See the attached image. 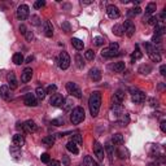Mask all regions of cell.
I'll list each match as a JSON object with an SVG mask.
<instances>
[{
  "instance_id": "obj_10",
  "label": "cell",
  "mask_w": 166,
  "mask_h": 166,
  "mask_svg": "<svg viewBox=\"0 0 166 166\" xmlns=\"http://www.w3.org/2000/svg\"><path fill=\"white\" fill-rule=\"evenodd\" d=\"M122 27H123V31H125L129 36L134 35V32H135V25H134V22H132V21H130V20L125 21V24H123Z\"/></svg>"
},
{
  "instance_id": "obj_55",
  "label": "cell",
  "mask_w": 166,
  "mask_h": 166,
  "mask_svg": "<svg viewBox=\"0 0 166 166\" xmlns=\"http://www.w3.org/2000/svg\"><path fill=\"white\" fill-rule=\"evenodd\" d=\"M109 48H112V49H114V51H118V44L117 43H110V46H109Z\"/></svg>"
},
{
  "instance_id": "obj_25",
  "label": "cell",
  "mask_w": 166,
  "mask_h": 166,
  "mask_svg": "<svg viewBox=\"0 0 166 166\" xmlns=\"http://www.w3.org/2000/svg\"><path fill=\"white\" fill-rule=\"evenodd\" d=\"M156 9H157V5L156 3H149L147 5V8H145V17H149L152 13L156 12Z\"/></svg>"
},
{
  "instance_id": "obj_22",
  "label": "cell",
  "mask_w": 166,
  "mask_h": 166,
  "mask_svg": "<svg viewBox=\"0 0 166 166\" xmlns=\"http://www.w3.org/2000/svg\"><path fill=\"white\" fill-rule=\"evenodd\" d=\"M104 148H105V151H107L108 156H109V161L113 162V157H114V147H113V144L112 143H107Z\"/></svg>"
},
{
  "instance_id": "obj_40",
  "label": "cell",
  "mask_w": 166,
  "mask_h": 166,
  "mask_svg": "<svg viewBox=\"0 0 166 166\" xmlns=\"http://www.w3.org/2000/svg\"><path fill=\"white\" fill-rule=\"evenodd\" d=\"M141 13V9L138 7V8H135V9H130L129 12H127V14L130 16V17H134V16H138V14H140Z\"/></svg>"
},
{
  "instance_id": "obj_31",
  "label": "cell",
  "mask_w": 166,
  "mask_h": 166,
  "mask_svg": "<svg viewBox=\"0 0 166 166\" xmlns=\"http://www.w3.org/2000/svg\"><path fill=\"white\" fill-rule=\"evenodd\" d=\"M141 56H143V53L140 52V49H139V47L136 46V48H135V51H134V53H132V56H131V61L134 62V61H136V60H139V58H141Z\"/></svg>"
},
{
  "instance_id": "obj_11",
  "label": "cell",
  "mask_w": 166,
  "mask_h": 166,
  "mask_svg": "<svg viewBox=\"0 0 166 166\" xmlns=\"http://www.w3.org/2000/svg\"><path fill=\"white\" fill-rule=\"evenodd\" d=\"M24 101L27 107H36L38 105V100H36V96L35 93H26L25 97H24Z\"/></svg>"
},
{
  "instance_id": "obj_8",
  "label": "cell",
  "mask_w": 166,
  "mask_h": 166,
  "mask_svg": "<svg viewBox=\"0 0 166 166\" xmlns=\"http://www.w3.org/2000/svg\"><path fill=\"white\" fill-rule=\"evenodd\" d=\"M93 153H95V156L97 157L99 161H103L104 160V147L99 141L93 143Z\"/></svg>"
},
{
  "instance_id": "obj_41",
  "label": "cell",
  "mask_w": 166,
  "mask_h": 166,
  "mask_svg": "<svg viewBox=\"0 0 166 166\" xmlns=\"http://www.w3.org/2000/svg\"><path fill=\"white\" fill-rule=\"evenodd\" d=\"M93 43H95L96 46L100 47V46H103V44L105 43V39L103 36H96V38H93Z\"/></svg>"
},
{
  "instance_id": "obj_53",
  "label": "cell",
  "mask_w": 166,
  "mask_h": 166,
  "mask_svg": "<svg viewBox=\"0 0 166 166\" xmlns=\"http://www.w3.org/2000/svg\"><path fill=\"white\" fill-rule=\"evenodd\" d=\"M26 31H27V29H26V26L25 25H20V32L22 35H25L26 34Z\"/></svg>"
},
{
  "instance_id": "obj_4",
  "label": "cell",
  "mask_w": 166,
  "mask_h": 166,
  "mask_svg": "<svg viewBox=\"0 0 166 166\" xmlns=\"http://www.w3.org/2000/svg\"><path fill=\"white\" fill-rule=\"evenodd\" d=\"M66 90H68V92L70 93L71 96H74L77 99H82V90L79 88V86L77 85V83L74 82H68L66 83Z\"/></svg>"
},
{
  "instance_id": "obj_38",
  "label": "cell",
  "mask_w": 166,
  "mask_h": 166,
  "mask_svg": "<svg viewBox=\"0 0 166 166\" xmlns=\"http://www.w3.org/2000/svg\"><path fill=\"white\" fill-rule=\"evenodd\" d=\"M85 57H86V60H88V61H92V60L95 58V52H93L92 49H87V51L85 52Z\"/></svg>"
},
{
  "instance_id": "obj_37",
  "label": "cell",
  "mask_w": 166,
  "mask_h": 166,
  "mask_svg": "<svg viewBox=\"0 0 166 166\" xmlns=\"http://www.w3.org/2000/svg\"><path fill=\"white\" fill-rule=\"evenodd\" d=\"M164 34H165V26H160V25H157L156 27H154V35L162 36Z\"/></svg>"
},
{
  "instance_id": "obj_30",
  "label": "cell",
  "mask_w": 166,
  "mask_h": 166,
  "mask_svg": "<svg viewBox=\"0 0 166 166\" xmlns=\"http://www.w3.org/2000/svg\"><path fill=\"white\" fill-rule=\"evenodd\" d=\"M46 88H43V87H38L36 90H35V96L38 99H40V100H43L44 97H46Z\"/></svg>"
},
{
  "instance_id": "obj_1",
  "label": "cell",
  "mask_w": 166,
  "mask_h": 166,
  "mask_svg": "<svg viewBox=\"0 0 166 166\" xmlns=\"http://www.w3.org/2000/svg\"><path fill=\"white\" fill-rule=\"evenodd\" d=\"M88 107H90V112L92 117H96L99 114V110L101 107V93L100 92H92L88 99Z\"/></svg>"
},
{
  "instance_id": "obj_43",
  "label": "cell",
  "mask_w": 166,
  "mask_h": 166,
  "mask_svg": "<svg viewBox=\"0 0 166 166\" xmlns=\"http://www.w3.org/2000/svg\"><path fill=\"white\" fill-rule=\"evenodd\" d=\"M117 154H118V157L119 158H127V152L126 151H123V149H118L117 151Z\"/></svg>"
},
{
  "instance_id": "obj_18",
  "label": "cell",
  "mask_w": 166,
  "mask_h": 166,
  "mask_svg": "<svg viewBox=\"0 0 166 166\" xmlns=\"http://www.w3.org/2000/svg\"><path fill=\"white\" fill-rule=\"evenodd\" d=\"M90 78L93 81V82H99L101 79V71L99 70L97 68H93L90 70Z\"/></svg>"
},
{
  "instance_id": "obj_45",
  "label": "cell",
  "mask_w": 166,
  "mask_h": 166,
  "mask_svg": "<svg viewBox=\"0 0 166 166\" xmlns=\"http://www.w3.org/2000/svg\"><path fill=\"white\" fill-rule=\"evenodd\" d=\"M25 38H26V40H29V42H31L32 39H34V34H32V31H30V30H27V31H26V34H25Z\"/></svg>"
},
{
  "instance_id": "obj_23",
  "label": "cell",
  "mask_w": 166,
  "mask_h": 166,
  "mask_svg": "<svg viewBox=\"0 0 166 166\" xmlns=\"http://www.w3.org/2000/svg\"><path fill=\"white\" fill-rule=\"evenodd\" d=\"M112 70L115 71V73H122V71L125 70V62L123 61H118V62H114L112 66Z\"/></svg>"
},
{
  "instance_id": "obj_58",
  "label": "cell",
  "mask_w": 166,
  "mask_h": 166,
  "mask_svg": "<svg viewBox=\"0 0 166 166\" xmlns=\"http://www.w3.org/2000/svg\"><path fill=\"white\" fill-rule=\"evenodd\" d=\"M30 61H32V56H30V57H27V60H26V62H30Z\"/></svg>"
},
{
  "instance_id": "obj_5",
  "label": "cell",
  "mask_w": 166,
  "mask_h": 166,
  "mask_svg": "<svg viewBox=\"0 0 166 166\" xmlns=\"http://www.w3.org/2000/svg\"><path fill=\"white\" fill-rule=\"evenodd\" d=\"M57 62H58V68L66 70L70 66V56L66 52H61L58 55V58H57Z\"/></svg>"
},
{
  "instance_id": "obj_32",
  "label": "cell",
  "mask_w": 166,
  "mask_h": 166,
  "mask_svg": "<svg viewBox=\"0 0 166 166\" xmlns=\"http://www.w3.org/2000/svg\"><path fill=\"white\" fill-rule=\"evenodd\" d=\"M42 143L46 147H52L55 144V139L52 136H46V138H43V139H42Z\"/></svg>"
},
{
  "instance_id": "obj_42",
  "label": "cell",
  "mask_w": 166,
  "mask_h": 166,
  "mask_svg": "<svg viewBox=\"0 0 166 166\" xmlns=\"http://www.w3.org/2000/svg\"><path fill=\"white\" fill-rule=\"evenodd\" d=\"M44 5H46V2L44 0H36V2L34 3V8L35 9H40V8H43Z\"/></svg>"
},
{
  "instance_id": "obj_9",
  "label": "cell",
  "mask_w": 166,
  "mask_h": 166,
  "mask_svg": "<svg viewBox=\"0 0 166 166\" xmlns=\"http://www.w3.org/2000/svg\"><path fill=\"white\" fill-rule=\"evenodd\" d=\"M107 14H108V17L112 18V20H117L121 16L119 9L115 7V5H108L107 7Z\"/></svg>"
},
{
  "instance_id": "obj_19",
  "label": "cell",
  "mask_w": 166,
  "mask_h": 166,
  "mask_svg": "<svg viewBox=\"0 0 166 166\" xmlns=\"http://www.w3.org/2000/svg\"><path fill=\"white\" fill-rule=\"evenodd\" d=\"M12 141H13V145L21 148L22 145L25 144V138H24V135H21V134H16V135L13 136Z\"/></svg>"
},
{
  "instance_id": "obj_57",
  "label": "cell",
  "mask_w": 166,
  "mask_h": 166,
  "mask_svg": "<svg viewBox=\"0 0 166 166\" xmlns=\"http://www.w3.org/2000/svg\"><path fill=\"white\" fill-rule=\"evenodd\" d=\"M165 17H166V12H162V13H161V16H160V18H161V21H164V20H165Z\"/></svg>"
},
{
  "instance_id": "obj_20",
  "label": "cell",
  "mask_w": 166,
  "mask_h": 166,
  "mask_svg": "<svg viewBox=\"0 0 166 166\" xmlns=\"http://www.w3.org/2000/svg\"><path fill=\"white\" fill-rule=\"evenodd\" d=\"M123 99H125V92L122 91V90H118L117 92L114 93V96H113V101H114V104H122V101H123Z\"/></svg>"
},
{
  "instance_id": "obj_28",
  "label": "cell",
  "mask_w": 166,
  "mask_h": 166,
  "mask_svg": "<svg viewBox=\"0 0 166 166\" xmlns=\"http://www.w3.org/2000/svg\"><path fill=\"white\" fill-rule=\"evenodd\" d=\"M75 65H77V68L78 69H83L85 68V60H83V57H82V55H79V53H77L75 55Z\"/></svg>"
},
{
  "instance_id": "obj_33",
  "label": "cell",
  "mask_w": 166,
  "mask_h": 166,
  "mask_svg": "<svg viewBox=\"0 0 166 166\" xmlns=\"http://www.w3.org/2000/svg\"><path fill=\"white\" fill-rule=\"evenodd\" d=\"M13 62L16 65L24 64V56H22V53H14L13 55Z\"/></svg>"
},
{
  "instance_id": "obj_51",
  "label": "cell",
  "mask_w": 166,
  "mask_h": 166,
  "mask_svg": "<svg viewBox=\"0 0 166 166\" xmlns=\"http://www.w3.org/2000/svg\"><path fill=\"white\" fill-rule=\"evenodd\" d=\"M62 160H64V165H65V166H70V160H69L68 156L62 154Z\"/></svg>"
},
{
  "instance_id": "obj_49",
  "label": "cell",
  "mask_w": 166,
  "mask_h": 166,
  "mask_svg": "<svg viewBox=\"0 0 166 166\" xmlns=\"http://www.w3.org/2000/svg\"><path fill=\"white\" fill-rule=\"evenodd\" d=\"M31 22H32V25L38 26V25L40 24V22H39V17H38V16H32V17H31Z\"/></svg>"
},
{
  "instance_id": "obj_52",
  "label": "cell",
  "mask_w": 166,
  "mask_h": 166,
  "mask_svg": "<svg viewBox=\"0 0 166 166\" xmlns=\"http://www.w3.org/2000/svg\"><path fill=\"white\" fill-rule=\"evenodd\" d=\"M48 165H49V166H61V164H60L57 160H52V161H49Z\"/></svg>"
},
{
  "instance_id": "obj_17",
  "label": "cell",
  "mask_w": 166,
  "mask_h": 166,
  "mask_svg": "<svg viewBox=\"0 0 166 166\" xmlns=\"http://www.w3.org/2000/svg\"><path fill=\"white\" fill-rule=\"evenodd\" d=\"M118 55V51H114V49H112V48H104L103 51H101V56L103 57H107V58H112V57H114V56H117Z\"/></svg>"
},
{
  "instance_id": "obj_29",
  "label": "cell",
  "mask_w": 166,
  "mask_h": 166,
  "mask_svg": "<svg viewBox=\"0 0 166 166\" xmlns=\"http://www.w3.org/2000/svg\"><path fill=\"white\" fill-rule=\"evenodd\" d=\"M143 22H144V24H148V25L157 26V24H158V18H157V17H154V16H152V17H145V16H144V18H143Z\"/></svg>"
},
{
  "instance_id": "obj_7",
  "label": "cell",
  "mask_w": 166,
  "mask_h": 166,
  "mask_svg": "<svg viewBox=\"0 0 166 166\" xmlns=\"http://www.w3.org/2000/svg\"><path fill=\"white\" fill-rule=\"evenodd\" d=\"M131 100L134 101L135 104H141V103H144L145 100V93L144 92H141V91H132L131 93Z\"/></svg>"
},
{
  "instance_id": "obj_46",
  "label": "cell",
  "mask_w": 166,
  "mask_h": 166,
  "mask_svg": "<svg viewBox=\"0 0 166 166\" xmlns=\"http://www.w3.org/2000/svg\"><path fill=\"white\" fill-rule=\"evenodd\" d=\"M40 160H42V162L48 164V162H49V154H48V153H43L42 156H40Z\"/></svg>"
},
{
  "instance_id": "obj_47",
  "label": "cell",
  "mask_w": 166,
  "mask_h": 166,
  "mask_svg": "<svg viewBox=\"0 0 166 166\" xmlns=\"http://www.w3.org/2000/svg\"><path fill=\"white\" fill-rule=\"evenodd\" d=\"M61 27H62V30L65 31V32H69L70 31V25H69V22H62V25H61Z\"/></svg>"
},
{
  "instance_id": "obj_36",
  "label": "cell",
  "mask_w": 166,
  "mask_h": 166,
  "mask_svg": "<svg viewBox=\"0 0 166 166\" xmlns=\"http://www.w3.org/2000/svg\"><path fill=\"white\" fill-rule=\"evenodd\" d=\"M151 71H152L151 65H141L139 68V73H141V74H149Z\"/></svg>"
},
{
  "instance_id": "obj_14",
  "label": "cell",
  "mask_w": 166,
  "mask_h": 166,
  "mask_svg": "<svg viewBox=\"0 0 166 166\" xmlns=\"http://www.w3.org/2000/svg\"><path fill=\"white\" fill-rule=\"evenodd\" d=\"M32 69L31 68H26L24 71H22V74H21V82H24V83H27L29 81H31L32 78Z\"/></svg>"
},
{
  "instance_id": "obj_56",
  "label": "cell",
  "mask_w": 166,
  "mask_h": 166,
  "mask_svg": "<svg viewBox=\"0 0 166 166\" xmlns=\"http://www.w3.org/2000/svg\"><path fill=\"white\" fill-rule=\"evenodd\" d=\"M160 73H161V75H164V77L166 75V66L165 65H162L161 68H160Z\"/></svg>"
},
{
  "instance_id": "obj_13",
  "label": "cell",
  "mask_w": 166,
  "mask_h": 166,
  "mask_svg": "<svg viewBox=\"0 0 166 166\" xmlns=\"http://www.w3.org/2000/svg\"><path fill=\"white\" fill-rule=\"evenodd\" d=\"M22 129H24L25 132H35V131L38 130V127H36V125H35L34 121L29 119V121H26V122L22 125Z\"/></svg>"
},
{
  "instance_id": "obj_50",
  "label": "cell",
  "mask_w": 166,
  "mask_h": 166,
  "mask_svg": "<svg viewBox=\"0 0 166 166\" xmlns=\"http://www.w3.org/2000/svg\"><path fill=\"white\" fill-rule=\"evenodd\" d=\"M161 39H162V36L153 35V38H152V42H153L154 44H158V43H161Z\"/></svg>"
},
{
  "instance_id": "obj_26",
  "label": "cell",
  "mask_w": 166,
  "mask_h": 166,
  "mask_svg": "<svg viewBox=\"0 0 166 166\" xmlns=\"http://www.w3.org/2000/svg\"><path fill=\"white\" fill-rule=\"evenodd\" d=\"M83 164H85V166H100V164H97L91 156H86L83 158Z\"/></svg>"
},
{
  "instance_id": "obj_27",
  "label": "cell",
  "mask_w": 166,
  "mask_h": 166,
  "mask_svg": "<svg viewBox=\"0 0 166 166\" xmlns=\"http://www.w3.org/2000/svg\"><path fill=\"white\" fill-rule=\"evenodd\" d=\"M66 149H68L69 152L74 153V154H78V153H79V149H78V147H77L75 143H73L71 140L68 143V144H66Z\"/></svg>"
},
{
  "instance_id": "obj_44",
  "label": "cell",
  "mask_w": 166,
  "mask_h": 166,
  "mask_svg": "<svg viewBox=\"0 0 166 166\" xmlns=\"http://www.w3.org/2000/svg\"><path fill=\"white\" fill-rule=\"evenodd\" d=\"M56 85H49L47 88H46V93H52V92H55L56 91Z\"/></svg>"
},
{
  "instance_id": "obj_54",
  "label": "cell",
  "mask_w": 166,
  "mask_h": 166,
  "mask_svg": "<svg viewBox=\"0 0 166 166\" xmlns=\"http://www.w3.org/2000/svg\"><path fill=\"white\" fill-rule=\"evenodd\" d=\"M160 127H161V131H162V132H166V121H161V123H160Z\"/></svg>"
},
{
  "instance_id": "obj_2",
  "label": "cell",
  "mask_w": 166,
  "mask_h": 166,
  "mask_svg": "<svg viewBox=\"0 0 166 166\" xmlns=\"http://www.w3.org/2000/svg\"><path fill=\"white\" fill-rule=\"evenodd\" d=\"M86 114H85V109L82 107H75L73 110H71V114H70V121L73 125H78L81 123L83 119H85Z\"/></svg>"
},
{
  "instance_id": "obj_16",
  "label": "cell",
  "mask_w": 166,
  "mask_h": 166,
  "mask_svg": "<svg viewBox=\"0 0 166 166\" xmlns=\"http://www.w3.org/2000/svg\"><path fill=\"white\" fill-rule=\"evenodd\" d=\"M7 79H8V83H9V87L12 88V90H16L18 86V82H17V78H16V74L13 73V71H10V73L8 74Z\"/></svg>"
},
{
  "instance_id": "obj_34",
  "label": "cell",
  "mask_w": 166,
  "mask_h": 166,
  "mask_svg": "<svg viewBox=\"0 0 166 166\" xmlns=\"http://www.w3.org/2000/svg\"><path fill=\"white\" fill-rule=\"evenodd\" d=\"M113 34L117 36H122L123 35V27L121 25H114L113 26Z\"/></svg>"
},
{
  "instance_id": "obj_59",
  "label": "cell",
  "mask_w": 166,
  "mask_h": 166,
  "mask_svg": "<svg viewBox=\"0 0 166 166\" xmlns=\"http://www.w3.org/2000/svg\"><path fill=\"white\" fill-rule=\"evenodd\" d=\"M148 166H158V162H153V164H149Z\"/></svg>"
},
{
  "instance_id": "obj_24",
  "label": "cell",
  "mask_w": 166,
  "mask_h": 166,
  "mask_svg": "<svg viewBox=\"0 0 166 166\" xmlns=\"http://www.w3.org/2000/svg\"><path fill=\"white\" fill-rule=\"evenodd\" d=\"M123 141H125L123 135H121V134H114V135L112 136V143H113L114 145H122V144H123Z\"/></svg>"
},
{
  "instance_id": "obj_6",
  "label": "cell",
  "mask_w": 166,
  "mask_h": 166,
  "mask_svg": "<svg viewBox=\"0 0 166 166\" xmlns=\"http://www.w3.org/2000/svg\"><path fill=\"white\" fill-rule=\"evenodd\" d=\"M30 14V9L26 4H21L17 8V12H16V17H17L20 21H25Z\"/></svg>"
},
{
  "instance_id": "obj_48",
  "label": "cell",
  "mask_w": 166,
  "mask_h": 166,
  "mask_svg": "<svg viewBox=\"0 0 166 166\" xmlns=\"http://www.w3.org/2000/svg\"><path fill=\"white\" fill-rule=\"evenodd\" d=\"M52 125H53V126H61V125H64V119H61V118L53 119V121H52Z\"/></svg>"
},
{
  "instance_id": "obj_35",
  "label": "cell",
  "mask_w": 166,
  "mask_h": 166,
  "mask_svg": "<svg viewBox=\"0 0 166 166\" xmlns=\"http://www.w3.org/2000/svg\"><path fill=\"white\" fill-rule=\"evenodd\" d=\"M0 96L3 99H8L9 97V88L8 86H2L0 87Z\"/></svg>"
},
{
  "instance_id": "obj_39",
  "label": "cell",
  "mask_w": 166,
  "mask_h": 166,
  "mask_svg": "<svg viewBox=\"0 0 166 166\" xmlns=\"http://www.w3.org/2000/svg\"><path fill=\"white\" fill-rule=\"evenodd\" d=\"M71 141L75 143V144H81V143L83 141L82 135H81V134H74L73 136H71Z\"/></svg>"
},
{
  "instance_id": "obj_21",
  "label": "cell",
  "mask_w": 166,
  "mask_h": 166,
  "mask_svg": "<svg viewBox=\"0 0 166 166\" xmlns=\"http://www.w3.org/2000/svg\"><path fill=\"white\" fill-rule=\"evenodd\" d=\"M71 46H73L77 51H82V49L85 48V43H83L79 38H73V39H71Z\"/></svg>"
},
{
  "instance_id": "obj_3",
  "label": "cell",
  "mask_w": 166,
  "mask_h": 166,
  "mask_svg": "<svg viewBox=\"0 0 166 166\" xmlns=\"http://www.w3.org/2000/svg\"><path fill=\"white\" fill-rule=\"evenodd\" d=\"M145 49H147V53L148 56L151 57V60L153 62H160L161 61V55L156 49V47H153L151 43H145Z\"/></svg>"
},
{
  "instance_id": "obj_15",
  "label": "cell",
  "mask_w": 166,
  "mask_h": 166,
  "mask_svg": "<svg viewBox=\"0 0 166 166\" xmlns=\"http://www.w3.org/2000/svg\"><path fill=\"white\" fill-rule=\"evenodd\" d=\"M43 31H44V35L48 36V38H51L53 35V26H52V24L49 21H44V24H43Z\"/></svg>"
},
{
  "instance_id": "obj_12",
  "label": "cell",
  "mask_w": 166,
  "mask_h": 166,
  "mask_svg": "<svg viewBox=\"0 0 166 166\" xmlns=\"http://www.w3.org/2000/svg\"><path fill=\"white\" fill-rule=\"evenodd\" d=\"M62 103H64V97H62V95H60V93L52 95L51 100H49V104H51L52 107H61Z\"/></svg>"
}]
</instances>
